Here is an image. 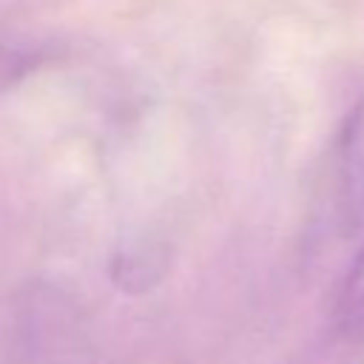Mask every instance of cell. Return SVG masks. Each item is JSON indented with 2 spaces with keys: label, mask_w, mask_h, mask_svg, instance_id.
<instances>
[{
  "label": "cell",
  "mask_w": 364,
  "mask_h": 364,
  "mask_svg": "<svg viewBox=\"0 0 364 364\" xmlns=\"http://www.w3.org/2000/svg\"><path fill=\"white\" fill-rule=\"evenodd\" d=\"M336 318H338L341 330H347V333H355L364 327V242H361L358 253L353 256V264L341 282Z\"/></svg>",
  "instance_id": "2"
},
{
  "label": "cell",
  "mask_w": 364,
  "mask_h": 364,
  "mask_svg": "<svg viewBox=\"0 0 364 364\" xmlns=\"http://www.w3.org/2000/svg\"><path fill=\"white\" fill-rule=\"evenodd\" d=\"M40 60L37 48L11 43V40H0V91L14 85L23 74H28Z\"/></svg>",
  "instance_id": "3"
},
{
  "label": "cell",
  "mask_w": 364,
  "mask_h": 364,
  "mask_svg": "<svg viewBox=\"0 0 364 364\" xmlns=\"http://www.w3.org/2000/svg\"><path fill=\"white\" fill-rule=\"evenodd\" d=\"M330 225L355 230L364 222V100L347 114L330 156Z\"/></svg>",
  "instance_id": "1"
}]
</instances>
